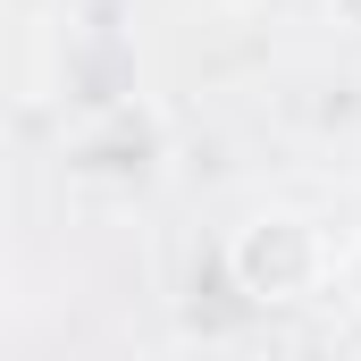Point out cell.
Wrapping results in <instances>:
<instances>
[{"mask_svg":"<svg viewBox=\"0 0 361 361\" xmlns=\"http://www.w3.org/2000/svg\"><path fill=\"white\" fill-rule=\"evenodd\" d=\"M328 235H319V219H302V210H252L235 235H227V286H235V302H252V311H286V302H311L319 286H328Z\"/></svg>","mask_w":361,"mask_h":361,"instance_id":"6da1fadb","label":"cell"},{"mask_svg":"<svg viewBox=\"0 0 361 361\" xmlns=\"http://www.w3.org/2000/svg\"><path fill=\"white\" fill-rule=\"evenodd\" d=\"M160 160V126L135 109H101V126H85V143L68 152V169L85 185H143Z\"/></svg>","mask_w":361,"mask_h":361,"instance_id":"7a4b0ae2","label":"cell"},{"mask_svg":"<svg viewBox=\"0 0 361 361\" xmlns=\"http://www.w3.org/2000/svg\"><path fill=\"white\" fill-rule=\"evenodd\" d=\"M345 302H353V311H361V244H353V252H345Z\"/></svg>","mask_w":361,"mask_h":361,"instance_id":"3957f363","label":"cell"},{"mask_svg":"<svg viewBox=\"0 0 361 361\" xmlns=\"http://www.w3.org/2000/svg\"><path fill=\"white\" fill-rule=\"evenodd\" d=\"M328 17H336V25H353V34H361V0H328Z\"/></svg>","mask_w":361,"mask_h":361,"instance_id":"277c9868","label":"cell"},{"mask_svg":"<svg viewBox=\"0 0 361 361\" xmlns=\"http://www.w3.org/2000/svg\"><path fill=\"white\" fill-rule=\"evenodd\" d=\"M210 8H261V0H210Z\"/></svg>","mask_w":361,"mask_h":361,"instance_id":"5b68a950","label":"cell"}]
</instances>
